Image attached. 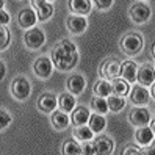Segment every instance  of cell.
Returning <instances> with one entry per match:
<instances>
[{
	"label": "cell",
	"mask_w": 155,
	"mask_h": 155,
	"mask_svg": "<svg viewBox=\"0 0 155 155\" xmlns=\"http://www.w3.org/2000/svg\"><path fill=\"white\" fill-rule=\"evenodd\" d=\"M24 42L28 49L36 50V49L42 47V44L45 42V36L39 28H30L24 35Z\"/></svg>",
	"instance_id": "5"
},
{
	"label": "cell",
	"mask_w": 155,
	"mask_h": 155,
	"mask_svg": "<svg viewBox=\"0 0 155 155\" xmlns=\"http://www.w3.org/2000/svg\"><path fill=\"white\" fill-rule=\"evenodd\" d=\"M150 129H152V130H153V133H155V119L150 122Z\"/></svg>",
	"instance_id": "38"
},
{
	"label": "cell",
	"mask_w": 155,
	"mask_h": 155,
	"mask_svg": "<svg viewBox=\"0 0 155 155\" xmlns=\"http://www.w3.org/2000/svg\"><path fill=\"white\" fill-rule=\"evenodd\" d=\"M68 89H69V93H72V94H80L81 91L85 89V78L81 77L80 74L71 75L68 78Z\"/></svg>",
	"instance_id": "20"
},
{
	"label": "cell",
	"mask_w": 155,
	"mask_h": 155,
	"mask_svg": "<svg viewBox=\"0 0 155 155\" xmlns=\"http://www.w3.org/2000/svg\"><path fill=\"white\" fill-rule=\"evenodd\" d=\"M130 17L136 24H144L150 19V8L146 3H135L130 8Z\"/></svg>",
	"instance_id": "7"
},
{
	"label": "cell",
	"mask_w": 155,
	"mask_h": 155,
	"mask_svg": "<svg viewBox=\"0 0 155 155\" xmlns=\"http://www.w3.org/2000/svg\"><path fill=\"white\" fill-rule=\"evenodd\" d=\"M93 130H91L89 125H77L74 129V136L78 141H89L93 140Z\"/></svg>",
	"instance_id": "26"
},
{
	"label": "cell",
	"mask_w": 155,
	"mask_h": 155,
	"mask_svg": "<svg viewBox=\"0 0 155 155\" xmlns=\"http://www.w3.org/2000/svg\"><path fill=\"white\" fill-rule=\"evenodd\" d=\"M10 122H11V117H10V114H8V111L2 110V111H0V127L5 129Z\"/></svg>",
	"instance_id": "31"
},
{
	"label": "cell",
	"mask_w": 155,
	"mask_h": 155,
	"mask_svg": "<svg viewBox=\"0 0 155 155\" xmlns=\"http://www.w3.org/2000/svg\"><path fill=\"white\" fill-rule=\"evenodd\" d=\"M94 147H96V153L100 155H108L113 152V141L107 136H99L94 141Z\"/></svg>",
	"instance_id": "19"
},
{
	"label": "cell",
	"mask_w": 155,
	"mask_h": 155,
	"mask_svg": "<svg viewBox=\"0 0 155 155\" xmlns=\"http://www.w3.org/2000/svg\"><path fill=\"white\" fill-rule=\"evenodd\" d=\"M33 8H35V11H36V16H38V19L41 22L44 21H49L52 14H53V6L49 3V2H45V0H33Z\"/></svg>",
	"instance_id": "9"
},
{
	"label": "cell",
	"mask_w": 155,
	"mask_h": 155,
	"mask_svg": "<svg viewBox=\"0 0 155 155\" xmlns=\"http://www.w3.org/2000/svg\"><path fill=\"white\" fill-rule=\"evenodd\" d=\"M49 2H52V0H49Z\"/></svg>",
	"instance_id": "41"
},
{
	"label": "cell",
	"mask_w": 155,
	"mask_h": 155,
	"mask_svg": "<svg viewBox=\"0 0 155 155\" xmlns=\"http://www.w3.org/2000/svg\"><path fill=\"white\" fill-rule=\"evenodd\" d=\"M63 153L66 155H77V153H81V146L77 144V141L74 140H69L63 144Z\"/></svg>",
	"instance_id": "29"
},
{
	"label": "cell",
	"mask_w": 155,
	"mask_h": 155,
	"mask_svg": "<svg viewBox=\"0 0 155 155\" xmlns=\"http://www.w3.org/2000/svg\"><path fill=\"white\" fill-rule=\"evenodd\" d=\"M36 19H38V16H36V11L30 10V8H24V10L19 13L17 16V22L22 28H30V27L35 25Z\"/></svg>",
	"instance_id": "14"
},
{
	"label": "cell",
	"mask_w": 155,
	"mask_h": 155,
	"mask_svg": "<svg viewBox=\"0 0 155 155\" xmlns=\"http://www.w3.org/2000/svg\"><path fill=\"white\" fill-rule=\"evenodd\" d=\"M143 45H144L143 36L138 33H127L121 39V49L127 55H136V53H140Z\"/></svg>",
	"instance_id": "2"
},
{
	"label": "cell",
	"mask_w": 155,
	"mask_h": 155,
	"mask_svg": "<svg viewBox=\"0 0 155 155\" xmlns=\"http://www.w3.org/2000/svg\"><path fill=\"white\" fill-rule=\"evenodd\" d=\"M52 124L57 130H64L69 125V117L66 113L55 111V113H52Z\"/></svg>",
	"instance_id": "23"
},
{
	"label": "cell",
	"mask_w": 155,
	"mask_h": 155,
	"mask_svg": "<svg viewBox=\"0 0 155 155\" xmlns=\"http://www.w3.org/2000/svg\"><path fill=\"white\" fill-rule=\"evenodd\" d=\"M94 3L99 10H108L113 5V0H94Z\"/></svg>",
	"instance_id": "32"
},
{
	"label": "cell",
	"mask_w": 155,
	"mask_h": 155,
	"mask_svg": "<svg viewBox=\"0 0 155 155\" xmlns=\"http://www.w3.org/2000/svg\"><path fill=\"white\" fill-rule=\"evenodd\" d=\"M81 153H86V155H91V153H96V147H94V144H91V143H85L83 146H81Z\"/></svg>",
	"instance_id": "33"
},
{
	"label": "cell",
	"mask_w": 155,
	"mask_h": 155,
	"mask_svg": "<svg viewBox=\"0 0 155 155\" xmlns=\"http://www.w3.org/2000/svg\"><path fill=\"white\" fill-rule=\"evenodd\" d=\"M152 55H153V57H155V44H153V45H152Z\"/></svg>",
	"instance_id": "40"
},
{
	"label": "cell",
	"mask_w": 155,
	"mask_h": 155,
	"mask_svg": "<svg viewBox=\"0 0 155 155\" xmlns=\"http://www.w3.org/2000/svg\"><path fill=\"white\" fill-rule=\"evenodd\" d=\"M129 121L133 124V125H147L150 122V113L147 108H143V107H136L133 110H130L129 113Z\"/></svg>",
	"instance_id": "6"
},
{
	"label": "cell",
	"mask_w": 155,
	"mask_h": 155,
	"mask_svg": "<svg viewBox=\"0 0 155 155\" xmlns=\"http://www.w3.org/2000/svg\"><path fill=\"white\" fill-rule=\"evenodd\" d=\"M89 117H91V114L88 111V108L83 105L72 110V122L75 125H85L86 122H89Z\"/></svg>",
	"instance_id": "17"
},
{
	"label": "cell",
	"mask_w": 155,
	"mask_h": 155,
	"mask_svg": "<svg viewBox=\"0 0 155 155\" xmlns=\"http://www.w3.org/2000/svg\"><path fill=\"white\" fill-rule=\"evenodd\" d=\"M58 105L61 108V111H72L75 108V97L72 93H64L61 94L60 99H58Z\"/></svg>",
	"instance_id": "21"
},
{
	"label": "cell",
	"mask_w": 155,
	"mask_h": 155,
	"mask_svg": "<svg viewBox=\"0 0 155 155\" xmlns=\"http://www.w3.org/2000/svg\"><path fill=\"white\" fill-rule=\"evenodd\" d=\"M66 25H68V30H69L71 33L80 35V33H83V31L86 30L88 22H86V19H85V16H77V14H74V16H69V17H68Z\"/></svg>",
	"instance_id": "10"
},
{
	"label": "cell",
	"mask_w": 155,
	"mask_h": 155,
	"mask_svg": "<svg viewBox=\"0 0 155 155\" xmlns=\"http://www.w3.org/2000/svg\"><path fill=\"white\" fill-rule=\"evenodd\" d=\"M144 153H147V155H155V141H152V143L149 144V147L146 149Z\"/></svg>",
	"instance_id": "36"
},
{
	"label": "cell",
	"mask_w": 155,
	"mask_h": 155,
	"mask_svg": "<svg viewBox=\"0 0 155 155\" xmlns=\"http://www.w3.org/2000/svg\"><path fill=\"white\" fill-rule=\"evenodd\" d=\"M149 97H150L149 91L146 89L143 85L133 86L132 93H130V99H132V102H133L135 105H140V107H143V105L147 104V102H149Z\"/></svg>",
	"instance_id": "13"
},
{
	"label": "cell",
	"mask_w": 155,
	"mask_h": 155,
	"mask_svg": "<svg viewBox=\"0 0 155 155\" xmlns=\"http://www.w3.org/2000/svg\"><path fill=\"white\" fill-rule=\"evenodd\" d=\"M136 74H138V66L132 60H127L121 63V77L127 80L129 83H133L136 80Z\"/></svg>",
	"instance_id": "12"
},
{
	"label": "cell",
	"mask_w": 155,
	"mask_h": 155,
	"mask_svg": "<svg viewBox=\"0 0 155 155\" xmlns=\"http://www.w3.org/2000/svg\"><path fill=\"white\" fill-rule=\"evenodd\" d=\"M58 104V100L55 99V96L52 94H42L38 99V108L42 113H52L55 111V107Z\"/></svg>",
	"instance_id": "15"
},
{
	"label": "cell",
	"mask_w": 155,
	"mask_h": 155,
	"mask_svg": "<svg viewBox=\"0 0 155 155\" xmlns=\"http://www.w3.org/2000/svg\"><path fill=\"white\" fill-rule=\"evenodd\" d=\"M52 61L57 69L60 71H71L78 63V52L77 47L71 41L64 39L60 45L52 50Z\"/></svg>",
	"instance_id": "1"
},
{
	"label": "cell",
	"mask_w": 155,
	"mask_h": 155,
	"mask_svg": "<svg viewBox=\"0 0 155 155\" xmlns=\"http://www.w3.org/2000/svg\"><path fill=\"white\" fill-rule=\"evenodd\" d=\"M8 44H10V31L5 25H2V28H0V49L5 50Z\"/></svg>",
	"instance_id": "30"
},
{
	"label": "cell",
	"mask_w": 155,
	"mask_h": 155,
	"mask_svg": "<svg viewBox=\"0 0 155 155\" xmlns=\"http://www.w3.org/2000/svg\"><path fill=\"white\" fill-rule=\"evenodd\" d=\"M31 93V86L24 77H17L13 80L11 83V94L17 99V100H24L30 96Z\"/></svg>",
	"instance_id": "3"
},
{
	"label": "cell",
	"mask_w": 155,
	"mask_h": 155,
	"mask_svg": "<svg viewBox=\"0 0 155 155\" xmlns=\"http://www.w3.org/2000/svg\"><path fill=\"white\" fill-rule=\"evenodd\" d=\"M129 153H143L138 147H135V146H127V147H124V150H122V155H129Z\"/></svg>",
	"instance_id": "34"
},
{
	"label": "cell",
	"mask_w": 155,
	"mask_h": 155,
	"mask_svg": "<svg viewBox=\"0 0 155 155\" xmlns=\"http://www.w3.org/2000/svg\"><path fill=\"white\" fill-rule=\"evenodd\" d=\"M136 80H138L140 85H143V86H150L155 81V69L150 64H144V66L138 68Z\"/></svg>",
	"instance_id": "11"
},
{
	"label": "cell",
	"mask_w": 155,
	"mask_h": 155,
	"mask_svg": "<svg viewBox=\"0 0 155 155\" xmlns=\"http://www.w3.org/2000/svg\"><path fill=\"white\" fill-rule=\"evenodd\" d=\"M100 75L104 78H108V80H114L121 75V63L114 60V58H110V60H105L100 66Z\"/></svg>",
	"instance_id": "4"
},
{
	"label": "cell",
	"mask_w": 155,
	"mask_h": 155,
	"mask_svg": "<svg viewBox=\"0 0 155 155\" xmlns=\"http://www.w3.org/2000/svg\"><path fill=\"white\" fill-rule=\"evenodd\" d=\"M94 93L99 97H108V96L113 93V86H111L110 81H107L105 78L104 80H99L97 83H96V86H94Z\"/></svg>",
	"instance_id": "25"
},
{
	"label": "cell",
	"mask_w": 155,
	"mask_h": 155,
	"mask_svg": "<svg viewBox=\"0 0 155 155\" xmlns=\"http://www.w3.org/2000/svg\"><path fill=\"white\" fill-rule=\"evenodd\" d=\"M8 22H10V14H8L5 10H2V11H0V24L6 25Z\"/></svg>",
	"instance_id": "35"
},
{
	"label": "cell",
	"mask_w": 155,
	"mask_h": 155,
	"mask_svg": "<svg viewBox=\"0 0 155 155\" xmlns=\"http://www.w3.org/2000/svg\"><path fill=\"white\" fill-rule=\"evenodd\" d=\"M107 102H108V110H111V111H114V113H117V111H121L122 108L125 107V100L121 97V96H116V94H110L107 97Z\"/></svg>",
	"instance_id": "27"
},
{
	"label": "cell",
	"mask_w": 155,
	"mask_h": 155,
	"mask_svg": "<svg viewBox=\"0 0 155 155\" xmlns=\"http://www.w3.org/2000/svg\"><path fill=\"white\" fill-rule=\"evenodd\" d=\"M31 2H33V0H31Z\"/></svg>",
	"instance_id": "42"
},
{
	"label": "cell",
	"mask_w": 155,
	"mask_h": 155,
	"mask_svg": "<svg viewBox=\"0 0 155 155\" xmlns=\"http://www.w3.org/2000/svg\"><path fill=\"white\" fill-rule=\"evenodd\" d=\"M91 105H93V110L96 113H100V114H104L108 111V102L105 100V97H94L93 99V102H91Z\"/></svg>",
	"instance_id": "28"
},
{
	"label": "cell",
	"mask_w": 155,
	"mask_h": 155,
	"mask_svg": "<svg viewBox=\"0 0 155 155\" xmlns=\"http://www.w3.org/2000/svg\"><path fill=\"white\" fill-rule=\"evenodd\" d=\"M150 86H152V88H150V96L155 99V81H153V83H152Z\"/></svg>",
	"instance_id": "37"
},
{
	"label": "cell",
	"mask_w": 155,
	"mask_h": 155,
	"mask_svg": "<svg viewBox=\"0 0 155 155\" xmlns=\"http://www.w3.org/2000/svg\"><path fill=\"white\" fill-rule=\"evenodd\" d=\"M69 10L77 16H85L91 11L89 0H69Z\"/></svg>",
	"instance_id": "16"
},
{
	"label": "cell",
	"mask_w": 155,
	"mask_h": 155,
	"mask_svg": "<svg viewBox=\"0 0 155 155\" xmlns=\"http://www.w3.org/2000/svg\"><path fill=\"white\" fill-rule=\"evenodd\" d=\"M35 72L36 75L41 78H49L52 75V69H53V61L49 60L47 57H39L35 61Z\"/></svg>",
	"instance_id": "8"
},
{
	"label": "cell",
	"mask_w": 155,
	"mask_h": 155,
	"mask_svg": "<svg viewBox=\"0 0 155 155\" xmlns=\"http://www.w3.org/2000/svg\"><path fill=\"white\" fill-rule=\"evenodd\" d=\"M135 138L141 146H149L153 141V130L150 129V127H147V125H141L140 129L136 130Z\"/></svg>",
	"instance_id": "18"
},
{
	"label": "cell",
	"mask_w": 155,
	"mask_h": 155,
	"mask_svg": "<svg viewBox=\"0 0 155 155\" xmlns=\"http://www.w3.org/2000/svg\"><path fill=\"white\" fill-rule=\"evenodd\" d=\"M111 86H113V93L116 96L124 97L130 93V85H129V81L124 80V78H114L111 81Z\"/></svg>",
	"instance_id": "22"
},
{
	"label": "cell",
	"mask_w": 155,
	"mask_h": 155,
	"mask_svg": "<svg viewBox=\"0 0 155 155\" xmlns=\"http://www.w3.org/2000/svg\"><path fill=\"white\" fill-rule=\"evenodd\" d=\"M5 75V64H3V61H2V75H0V77H3Z\"/></svg>",
	"instance_id": "39"
},
{
	"label": "cell",
	"mask_w": 155,
	"mask_h": 155,
	"mask_svg": "<svg viewBox=\"0 0 155 155\" xmlns=\"http://www.w3.org/2000/svg\"><path fill=\"white\" fill-rule=\"evenodd\" d=\"M89 127H91V130H93L94 133H100L105 127H107V121H105V117L97 113V114H91L89 117Z\"/></svg>",
	"instance_id": "24"
}]
</instances>
